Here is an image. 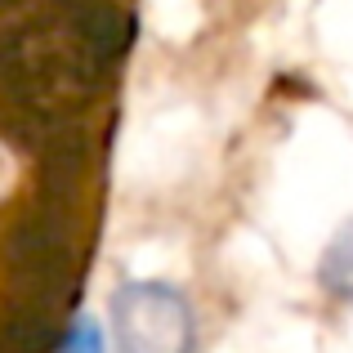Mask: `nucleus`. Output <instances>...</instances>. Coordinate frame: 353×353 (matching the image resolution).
<instances>
[{"mask_svg":"<svg viewBox=\"0 0 353 353\" xmlns=\"http://www.w3.org/2000/svg\"><path fill=\"white\" fill-rule=\"evenodd\" d=\"M112 340L121 353H192L197 322L174 286L125 282L112 295Z\"/></svg>","mask_w":353,"mask_h":353,"instance_id":"nucleus-1","label":"nucleus"},{"mask_svg":"<svg viewBox=\"0 0 353 353\" xmlns=\"http://www.w3.org/2000/svg\"><path fill=\"white\" fill-rule=\"evenodd\" d=\"M318 282L327 286L336 300L353 304V219L327 241V250H322V259H318Z\"/></svg>","mask_w":353,"mask_h":353,"instance_id":"nucleus-2","label":"nucleus"},{"mask_svg":"<svg viewBox=\"0 0 353 353\" xmlns=\"http://www.w3.org/2000/svg\"><path fill=\"white\" fill-rule=\"evenodd\" d=\"M59 353H103V331L94 327V318H77L59 340Z\"/></svg>","mask_w":353,"mask_h":353,"instance_id":"nucleus-3","label":"nucleus"}]
</instances>
